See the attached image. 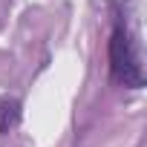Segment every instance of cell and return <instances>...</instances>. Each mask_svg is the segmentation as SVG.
Returning <instances> with one entry per match:
<instances>
[{
	"label": "cell",
	"mask_w": 147,
	"mask_h": 147,
	"mask_svg": "<svg viewBox=\"0 0 147 147\" xmlns=\"http://www.w3.org/2000/svg\"><path fill=\"white\" fill-rule=\"evenodd\" d=\"M110 69H113V78L118 84H124V87L138 90L144 84V75H141V66H138L133 40H130V35L121 26L113 32V40H110Z\"/></svg>",
	"instance_id": "obj_1"
},
{
	"label": "cell",
	"mask_w": 147,
	"mask_h": 147,
	"mask_svg": "<svg viewBox=\"0 0 147 147\" xmlns=\"http://www.w3.org/2000/svg\"><path fill=\"white\" fill-rule=\"evenodd\" d=\"M20 121V101L9 98L0 104V133H12Z\"/></svg>",
	"instance_id": "obj_2"
}]
</instances>
